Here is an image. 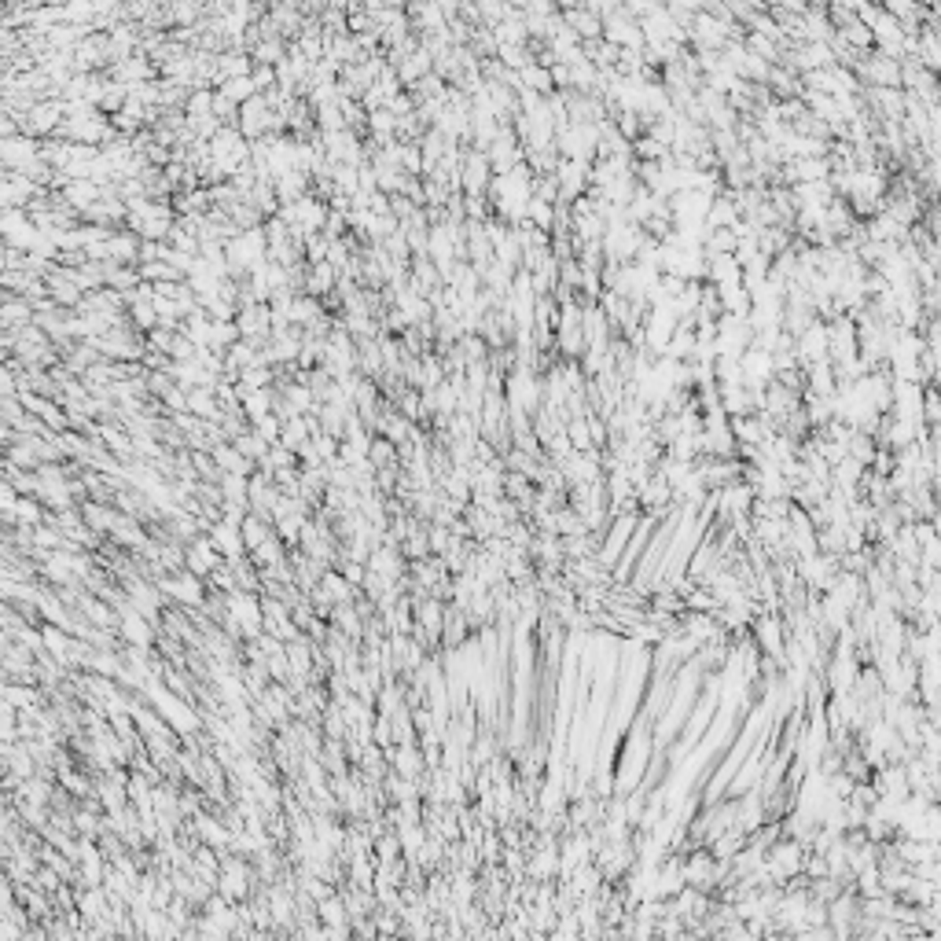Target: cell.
Here are the masks:
<instances>
[{"mask_svg": "<svg viewBox=\"0 0 941 941\" xmlns=\"http://www.w3.org/2000/svg\"><path fill=\"white\" fill-rule=\"evenodd\" d=\"M221 563H228V559L218 552V544L210 541V533L206 537H195L188 549H185V566L192 574H199V578H210V574H214Z\"/></svg>", "mask_w": 941, "mask_h": 941, "instance_id": "7", "label": "cell"}, {"mask_svg": "<svg viewBox=\"0 0 941 941\" xmlns=\"http://www.w3.org/2000/svg\"><path fill=\"white\" fill-rule=\"evenodd\" d=\"M805 854H809V846H802L798 838L791 835H780L772 846H769V854H765V868L772 875V883L783 887V883H795V879L802 875L805 868Z\"/></svg>", "mask_w": 941, "mask_h": 941, "instance_id": "2", "label": "cell"}, {"mask_svg": "<svg viewBox=\"0 0 941 941\" xmlns=\"http://www.w3.org/2000/svg\"><path fill=\"white\" fill-rule=\"evenodd\" d=\"M144 695H147V703L155 706L159 714H162V721L173 728L177 736H195L199 732V717H195V710L180 699V695L166 684H144Z\"/></svg>", "mask_w": 941, "mask_h": 941, "instance_id": "1", "label": "cell"}, {"mask_svg": "<svg viewBox=\"0 0 941 941\" xmlns=\"http://www.w3.org/2000/svg\"><path fill=\"white\" fill-rule=\"evenodd\" d=\"M166 599L180 603V607H206V578H199V574H192L188 566L185 570H177V574H159V582Z\"/></svg>", "mask_w": 941, "mask_h": 941, "instance_id": "3", "label": "cell"}, {"mask_svg": "<svg viewBox=\"0 0 941 941\" xmlns=\"http://www.w3.org/2000/svg\"><path fill=\"white\" fill-rule=\"evenodd\" d=\"M445 607H442V596H427L416 603V632L423 636L427 644H438L442 632H445Z\"/></svg>", "mask_w": 941, "mask_h": 941, "instance_id": "6", "label": "cell"}, {"mask_svg": "<svg viewBox=\"0 0 941 941\" xmlns=\"http://www.w3.org/2000/svg\"><path fill=\"white\" fill-rule=\"evenodd\" d=\"M243 541H247V556L254 552V549H261V544L272 537V519H265V515H258V511H251L247 519H243Z\"/></svg>", "mask_w": 941, "mask_h": 941, "instance_id": "9", "label": "cell"}, {"mask_svg": "<svg viewBox=\"0 0 941 941\" xmlns=\"http://www.w3.org/2000/svg\"><path fill=\"white\" fill-rule=\"evenodd\" d=\"M243 409H247V419H251V427L258 419H265L272 412V401H268V390H251V393H243Z\"/></svg>", "mask_w": 941, "mask_h": 941, "instance_id": "10", "label": "cell"}, {"mask_svg": "<svg viewBox=\"0 0 941 941\" xmlns=\"http://www.w3.org/2000/svg\"><path fill=\"white\" fill-rule=\"evenodd\" d=\"M118 636H121V640H126L129 648L151 651V644H155V625H151V618H147V615H140L133 603H121Z\"/></svg>", "mask_w": 941, "mask_h": 941, "instance_id": "4", "label": "cell"}, {"mask_svg": "<svg viewBox=\"0 0 941 941\" xmlns=\"http://www.w3.org/2000/svg\"><path fill=\"white\" fill-rule=\"evenodd\" d=\"M317 916L327 927V934L343 937L346 934V920H350V904H346L343 894H327L324 901H317Z\"/></svg>", "mask_w": 941, "mask_h": 941, "instance_id": "8", "label": "cell"}, {"mask_svg": "<svg viewBox=\"0 0 941 941\" xmlns=\"http://www.w3.org/2000/svg\"><path fill=\"white\" fill-rule=\"evenodd\" d=\"M754 640L765 655L780 658V665H787V632H783V622L776 615H754Z\"/></svg>", "mask_w": 941, "mask_h": 941, "instance_id": "5", "label": "cell"}]
</instances>
